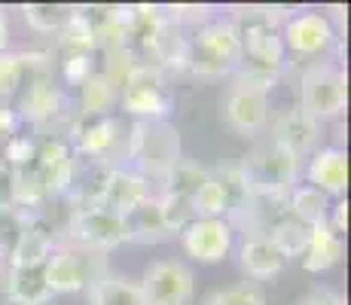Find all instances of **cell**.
I'll return each mask as SVG.
<instances>
[{
    "label": "cell",
    "mask_w": 351,
    "mask_h": 305,
    "mask_svg": "<svg viewBox=\"0 0 351 305\" xmlns=\"http://www.w3.org/2000/svg\"><path fill=\"white\" fill-rule=\"evenodd\" d=\"M239 174L245 180L251 195H269V199H285L290 189L300 183L302 162L293 159L287 150L272 144L269 138L247 147V153L239 159Z\"/></svg>",
    "instance_id": "obj_4"
},
{
    "label": "cell",
    "mask_w": 351,
    "mask_h": 305,
    "mask_svg": "<svg viewBox=\"0 0 351 305\" xmlns=\"http://www.w3.org/2000/svg\"><path fill=\"white\" fill-rule=\"evenodd\" d=\"M202 305H269L266 293H263L256 284H229V287L211 290V293L202 300Z\"/></svg>",
    "instance_id": "obj_29"
},
{
    "label": "cell",
    "mask_w": 351,
    "mask_h": 305,
    "mask_svg": "<svg viewBox=\"0 0 351 305\" xmlns=\"http://www.w3.org/2000/svg\"><path fill=\"white\" fill-rule=\"evenodd\" d=\"M296 305H346V296H342L339 290L318 284V287L306 290V293H302L300 300H296Z\"/></svg>",
    "instance_id": "obj_30"
},
{
    "label": "cell",
    "mask_w": 351,
    "mask_h": 305,
    "mask_svg": "<svg viewBox=\"0 0 351 305\" xmlns=\"http://www.w3.org/2000/svg\"><path fill=\"white\" fill-rule=\"evenodd\" d=\"M296 107L315 122L339 119L348 107V73L339 61L321 58L300 71L296 80Z\"/></svg>",
    "instance_id": "obj_3"
},
{
    "label": "cell",
    "mask_w": 351,
    "mask_h": 305,
    "mask_svg": "<svg viewBox=\"0 0 351 305\" xmlns=\"http://www.w3.org/2000/svg\"><path fill=\"white\" fill-rule=\"evenodd\" d=\"M43 58L40 49H6L0 52V101H10L22 92V86L28 83L31 71L37 67V61Z\"/></svg>",
    "instance_id": "obj_22"
},
{
    "label": "cell",
    "mask_w": 351,
    "mask_h": 305,
    "mask_svg": "<svg viewBox=\"0 0 351 305\" xmlns=\"http://www.w3.org/2000/svg\"><path fill=\"white\" fill-rule=\"evenodd\" d=\"M263 235H266V239L272 241L275 247H278L281 254L287 256V260H293V256H302V250H306V241H308V229L290 217L287 205H285V211H281L272 223H269V229Z\"/></svg>",
    "instance_id": "obj_25"
},
{
    "label": "cell",
    "mask_w": 351,
    "mask_h": 305,
    "mask_svg": "<svg viewBox=\"0 0 351 305\" xmlns=\"http://www.w3.org/2000/svg\"><path fill=\"white\" fill-rule=\"evenodd\" d=\"M144 305H193L195 275L180 260H156L144 269L138 281Z\"/></svg>",
    "instance_id": "obj_11"
},
{
    "label": "cell",
    "mask_w": 351,
    "mask_h": 305,
    "mask_svg": "<svg viewBox=\"0 0 351 305\" xmlns=\"http://www.w3.org/2000/svg\"><path fill=\"white\" fill-rule=\"evenodd\" d=\"M0 290L10 305H49L56 300L43 266H6L0 275Z\"/></svg>",
    "instance_id": "obj_16"
},
{
    "label": "cell",
    "mask_w": 351,
    "mask_h": 305,
    "mask_svg": "<svg viewBox=\"0 0 351 305\" xmlns=\"http://www.w3.org/2000/svg\"><path fill=\"white\" fill-rule=\"evenodd\" d=\"M73 117L80 119H95V117H110L119 107V86L113 83L107 73L95 71L77 92L71 95Z\"/></svg>",
    "instance_id": "obj_18"
},
{
    "label": "cell",
    "mask_w": 351,
    "mask_h": 305,
    "mask_svg": "<svg viewBox=\"0 0 351 305\" xmlns=\"http://www.w3.org/2000/svg\"><path fill=\"white\" fill-rule=\"evenodd\" d=\"M269 113H272V95L247 89V86L229 83L220 98V125L235 138H256L266 132Z\"/></svg>",
    "instance_id": "obj_10"
},
{
    "label": "cell",
    "mask_w": 351,
    "mask_h": 305,
    "mask_svg": "<svg viewBox=\"0 0 351 305\" xmlns=\"http://www.w3.org/2000/svg\"><path fill=\"white\" fill-rule=\"evenodd\" d=\"M184 159L180 132L168 119H134L128 122V150L125 168L138 171L141 178L156 183Z\"/></svg>",
    "instance_id": "obj_1"
},
{
    "label": "cell",
    "mask_w": 351,
    "mask_h": 305,
    "mask_svg": "<svg viewBox=\"0 0 351 305\" xmlns=\"http://www.w3.org/2000/svg\"><path fill=\"white\" fill-rule=\"evenodd\" d=\"M62 241L73 247H86L95 254H110L128 241L123 214H113L101 205H80L73 208L71 220L64 226Z\"/></svg>",
    "instance_id": "obj_9"
},
{
    "label": "cell",
    "mask_w": 351,
    "mask_h": 305,
    "mask_svg": "<svg viewBox=\"0 0 351 305\" xmlns=\"http://www.w3.org/2000/svg\"><path fill=\"white\" fill-rule=\"evenodd\" d=\"M123 220H125L128 241H134V244H162V241L174 239V229L168 226L156 195H150V199L141 202L138 208H132Z\"/></svg>",
    "instance_id": "obj_20"
},
{
    "label": "cell",
    "mask_w": 351,
    "mask_h": 305,
    "mask_svg": "<svg viewBox=\"0 0 351 305\" xmlns=\"http://www.w3.org/2000/svg\"><path fill=\"white\" fill-rule=\"evenodd\" d=\"M19 12H22L28 31L52 40L64 28L67 19L73 16V6H67V3H25Z\"/></svg>",
    "instance_id": "obj_26"
},
{
    "label": "cell",
    "mask_w": 351,
    "mask_h": 305,
    "mask_svg": "<svg viewBox=\"0 0 351 305\" xmlns=\"http://www.w3.org/2000/svg\"><path fill=\"white\" fill-rule=\"evenodd\" d=\"M174 107V92L168 86V73L156 64H138L128 71V77L119 86V110L123 117L134 119H168Z\"/></svg>",
    "instance_id": "obj_7"
},
{
    "label": "cell",
    "mask_w": 351,
    "mask_h": 305,
    "mask_svg": "<svg viewBox=\"0 0 351 305\" xmlns=\"http://www.w3.org/2000/svg\"><path fill=\"white\" fill-rule=\"evenodd\" d=\"M86 296H89V305H144L138 281H128L113 272H107Z\"/></svg>",
    "instance_id": "obj_24"
},
{
    "label": "cell",
    "mask_w": 351,
    "mask_h": 305,
    "mask_svg": "<svg viewBox=\"0 0 351 305\" xmlns=\"http://www.w3.org/2000/svg\"><path fill=\"white\" fill-rule=\"evenodd\" d=\"M56 244H58L56 232H52L43 220L28 214V223H25L22 235H19V244H16V250H12L10 266H43Z\"/></svg>",
    "instance_id": "obj_21"
},
{
    "label": "cell",
    "mask_w": 351,
    "mask_h": 305,
    "mask_svg": "<svg viewBox=\"0 0 351 305\" xmlns=\"http://www.w3.org/2000/svg\"><path fill=\"white\" fill-rule=\"evenodd\" d=\"M180 247L186 256H193L195 263H223L235 244V229L229 226V220H205V217H195L184 229L178 232Z\"/></svg>",
    "instance_id": "obj_13"
},
{
    "label": "cell",
    "mask_w": 351,
    "mask_h": 305,
    "mask_svg": "<svg viewBox=\"0 0 351 305\" xmlns=\"http://www.w3.org/2000/svg\"><path fill=\"white\" fill-rule=\"evenodd\" d=\"M10 49V22H6V10L0 6V52Z\"/></svg>",
    "instance_id": "obj_33"
},
{
    "label": "cell",
    "mask_w": 351,
    "mask_h": 305,
    "mask_svg": "<svg viewBox=\"0 0 351 305\" xmlns=\"http://www.w3.org/2000/svg\"><path fill=\"white\" fill-rule=\"evenodd\" d=\"M306 183L324 193L330 202L342 199L348 189V156L342 147H318L308 156V165L302 168Z\"/></svg>",
    "instance_id": "obj_14"
},
{
    "label": "cell",
    "mask_w": 351,
    "mask_h": 305,
    "mask_svg": "<svg viewBox=\"0 0 351 305\" xmlns=\"http://www.w3.org/2000/svg\"><path fill=\"white\" fill-rule=\"evenodd\" d=\"M321 122H315L308 113H302L296 104L278 107L269 113V125H266V138L272 144H278L281 150H287L293 159H308L315 150L321 147Z\"/></svg>",
    "instance_id": "obj_12"
},
{
    "label": "cell",
    "mask_w": 351,
    "mask_h": 305,
    "mask_svg": "<svg viewBox=\"0 0 351 305\" xmlns=\"http://www.w3.org/2000/svg\"><path fill=\"white\" fill-rule=\"evenodd\" d=\"M22 128V122H19L16 117V110H12V104L10 101H0V162H3V147H6V141L12 138V134Z\"/></svg>",
    "instance_id": "obj_31"
},
{
    "label": "cell",
    "mask_w": 351,
    "mask_h": 305,
    "mask_svg": "<svg viewBox=\"0 0 351 305\" xmlns=\"http://www.w3.org/2000/svg\"><path fill=\"white\" fill-rule=\"evenodd\" d=\"M67 138H71L80 159L98 162L104 168L125 165L128 119L123 113H110V117H95V119L73 117L71 125H67Z\"/></svg>",
    "instance_id": "obj_5"
},
{
    "label": "cell",
    "mask_w": 351,
    "mask_h": 305,
    "mask_svg": "<svg viewBox=\"0 0 351 305\" xmlns=\"http://www.w3.org/2000/svg\"><path fill=\"white\" fill-rule=\"evenodd\" d=\"M287 256L266 235H247L239 244V269L251 281H272L287 269Z\"/></svg>",
    "instance_id": "obj_17"
},
{
    "label": "cell",
    "mask_w": 351,
    "mask_h": 305,
    "mask_svg": "<svg viewBox=\"0 0 351 305\" xmlns=\"http://www.w3.org/2000/svg\"><path fill=\"white\" fill-rule=\"evenodd\" d=\"M43 272L52 293L71 296V293H89L101 278L110 272V266H107V254H95V250L58 241L52 247L49 260L43 263Z\"/></svg>",
    "instance_id": "obj_6"
},
{
    "label": "cell",
    "mask_w": 351,
    "mask_h": 305,
    "mask_svg": "<svg viewBox=\"0 0 351 305\" xmlns=\"http://www.w3.org/2000/svg\"><path fill=\"white\" fill-rule=\"evenodd\" d=\"M12 193H16V171L6 162H0V208L12 205Z\"/></svg>",
    "instance_id": "obj_32"
},
{
    "label": "cell",
    "mask_w": 351,
    "mask_h": 305,
    "mask_svg": "<svg viewBox=\"0 0 351 305\" xmlns=\"http://www.w3.org/2000/svg\"><path fill=\"white\" fill-rule=\"evenodd\" d=\"M342 256H346V239L342 235H336L333 229H330L327 220L315 223L312 229H308V241H306V250H302L300 263L306 272L312 275H321V272H330L333 266H339Z\"/></svg>",
    "instance_id": "obj_19"
},
{
    "label": "cell",
    "mask_w": 351,
    "mask_h": 305,
    "mask_svg": "<svg viewBox=\"0 0 351 305\" xmlns=\"http://www.w3.org/2000/svg\"><path fill=\"white\" fill-rule=\"evenodd\" d=\"M153 183L147 178H141L138 171H132V168L119 165V168H110L104 178V189H101V199L98 205L107 208V211L113 214H128L132 208H138L141 202H147L153 195Z\"/></svg>",
    "instance_id": "obj_15"
},
{
    "label": "cell",
    "mask_w": 351,
    "mask_h": 305,
    "mask_svg": "<svg viewBox=\"0 0 351 305\" xmlns=\"http://www.w3.org/2000/svg\"><path fill=\"white\" fill-rule=\"evenodd\" d=\"M278 34L287 58H300L306 64L327 58L339 46V34L330 25L324 10H290Z\"/></svg>",
    "instance_id": "obj_8"
},
{
    "label": "cell",
    "mask_w": 351,
    "mask_h": 305,
    "mask_svg": "<svg viewBox=\"0 0 351 305\" xmlns=\"http://www.w3.org/2000/svg\"><path fill=\"white\" fill-rule=\"evenodd\" d=\"M241 58H245V52H241L239 31L226 22L223 12H217V16L208 19L205 25H199L195 31H190L184 73L205 77V80L232 77V73L241 67Z\"/></svg>",
    "instance_id": "obj_2"
},
{
    "label": "cell",
    "mask_w": 351,
    "mask_h": 305,
    "mask_svg": "<svg viewBox=\"0 0 351 305\" xmlns=\"http://www.w3.org/2000/svg\"><path fill=\"white\" fill-rule=\"evenodd\" d=\"M330 205H333V202H330L324 193H318V189H312L308 183H296V186L287 193V211H290V217H293L296 223H302L306 229H312L315 223L327 220Z\"/></svg>",
    "instance_id": "obj_23"
},
{
    "label": "cell",
    "mask_w": 351,
    "mask_h": 305,
    "mask_svg": "<svg viewBox=\"0 0 351 305\" xmlns=\"http://www.w3.org/2000/svg\"><path fill=\"white\" fill-rule=\"evenodd\" d=\"M25 223H28V214L19 211L16 205H3V208H0V275H3V269L10 266L12 250H16Z\"/></svg>",
    "instance_id": "obj_28"
},
{
    "label": "cell",
    "mask_w": 351,
    "mask_h": 305,
    "mask_svg": "<svg viewBox=\"0 0 351 305\" xmlns=\"http://www.w3.org/2000/svg\"><path fill=\"white\" fill-rule=\"evenodd\" d=\"M229 195L223 189V183L214 178V171L208 168V178L195 189L193 195V217H205V220H226L229 217Z\"/></svg>",
    "instance_id": "obj_27"
}]
</instances>
